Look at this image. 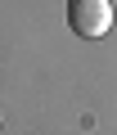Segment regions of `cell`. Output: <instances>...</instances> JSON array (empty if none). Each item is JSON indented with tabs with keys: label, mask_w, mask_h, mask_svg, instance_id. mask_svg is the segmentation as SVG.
Returning <instances> with one entry per match:
<instances>
[{
	"label": "cell",
	"mask_w": 117,
	"mask_h": 135,
	"mask_svg": "<svg viewBox=\"0 0 117 135\" xmlns=\"http://www.w3.org/2000/svg\"><path fill=\"white\" fill-rule=\"evenodd\" d=\"M68 27L86 41H99L113 27V5L108 0H72L68 5Z\"/></svg>",
	"instance_id": "obj_1"
}]
</instances>
